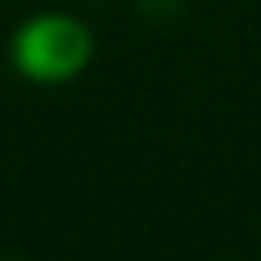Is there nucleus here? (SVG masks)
Masks as SVG:
<instances>
[{
    "instance_id": "1",
    "label": "nucleus",
    "mask_w": 261,
    "mask_h": 261,
    "mask_svg": "<svg viewBox=\"0 0 261 261\" xmlns=\"http://www.w3.org/2000/svg\"><path fill=\"white\" fill-rule=\"evenodd\" d=\"M93 50L96 40L89 27L63 10L33 13L10 37L13 70L40 86H60L76 80L89 66Z\"/></svg>"
},
{
    "instance_id": "2",
    "label": "nucleus",
    "mask_w": 261,
    "mask_h": 261,
    "mask_svg": "<svg viewBox=\"0 0 261 261\" xmlns=\"http://www.w3.org/2000/svg\"><path fill=\"white\" fill-rule=\"evenodd\" d=\"M7 261H17V258H7Z\"/></svg>"
}]
</instances>
